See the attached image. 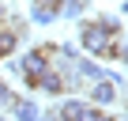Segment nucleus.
I'll return each instance as SVG.
<instances>
[{"mask_svg": "<svg viewBox=\"0 0 128 121\" xmlns=\"http://www.w3.org/2000/svg\"><path fill=\"white\" fill-rule=\"evenodd\" d=\"M120 95H117V83H109V80H94L90 83V102L94 106H113Z\"/></svg>", "mask_w": 128, "mask_h": 121, "instance_id": "3", "label": "nucleus"}, {"mask_svg": "<svg viewBox=\"0 0 128 121\" xmlns=\"http://www.w3.org/2000/svg\"><path fill=\"white\" fill-rule=\"evenodd\" d=\"M83 121H117V117H113V113H106V110H94V106H90Z\"/></svg>", "mask_w": 128, "mask_h": 121, "instance_id": "11", "label": "nucleus"}, {"mask_svg": "<svg viewBox=\"0 0 128 121\" xmlns=\"http://www.w3.org/2000/svg\"><path fill=\"white\" fill-rule=\"evenodd\" d=\"M87 110H90V102H83V98H68V102H60V110H56L53 117H56V121H83Z\"/></svg>", "mask_w": 128, "mask_h": 121, "instance_id": "4", "label": "nucleus"}, {"mask_svg": "<svg viewBox=\"0 0 128 121\" xmlns=\"http://www.w3.org/2000/svg\"><path fill=\"white\" fill-rule=\"evenodd\" d=\"M30 4H42V8H53L56 19H60V0H30Z\"/></svg>", "mask_w": 128, "mask_h": 121, "instance_id": "12", "label": "nucleus"}, {"mask_svg": "<svg viewBox=\"0 0 128 121\" xmlns=\"http://www.w3.org/2000/svg\"><path fill=\"white\" fill-rule=\"evenodd\" d=\"M49 57H56V45H38V49H30V53L19 60V65H23V80H26V87H30L34 76H42L45 68H53Z\"/></svg>", "mask_w": 128, "mask_h": 121, "instance_id": "2", "label": "nucleus"}, {"mask_svg": "<svg viewBox=\"0 0 128 121\" xmlns=\"http://www.w3.org/2000/svg\"><path fill=\"white\" fill-rule=\"evenodd\" d=\"M0 19H4V4H0Z\"/></svg>", "mask_w": 128, "mask_h": 121, "instance_id": "13", "label": "nucleus"}, {"mask_svg": "<svg viewBox=\"0 0 128 121\" xmlns=\"http://www.w3.org/2000/svg\"><path fill=\"white\" fill-rule=\"evenodd\" d=\"M30 19L45 27V23H53V19H56V12H53V8H42V4H30Z\"/></svg>", "mask_w": 128, "mask_h": 121, "instance_id": "8", "label": "nucleus"}, {"mask_svg": "<svg viewBox=\"0 0 128 121\" xmlns=\"http://www.w3.org/2000/svg\"><path fill=\"white\" fill-rule=\"evenodd\" d=\"M15 45H19V30L15 27H0V57L15 53Z\"/></svg>", "mask_w": 128, "mask_h": 121, "instance_id": "6", "label": "nucleus"}, {"mask_svg": "<svg viewBox=\"0 0 128 121\" xmlns=\"http://www.w3.org/2000/svg\"><path fill=\"white\" fill-rule=\"evenodd\" d=\"M76 76L79 80H102V68L94 60H76Z\"/></svg>", "mask_w": 128, "mask_h": 121, "instance_id": "7", "label": "nucleus"}, {"mask_svg": "<svg viewBox=\"0 0 128 121\" xmlns=\"http://www.w3.org/2000/svg\"><path fill=\"white\" fill-rule=\"evenodd\" d=\"M60 15L64 19H79L83 15V0H60Z\"/></svg>", "mask_w": 128, "mask_h": 121, "instance_id": "9", "label": "nucleus"}, {"mask_svg": "<svg viewBox=\"0 0 128 121\" xmlns=\"http://www.w3.org/2000/svg\"><path fill=\"white\" fill-rule=\"evenodd\" d=\"M12 102H15V95H12V87L0 80V110H12Z\"/></svg>", "mask_w": 128, "mask_h": 121, "instance_id": "10", "label": "nucleus"}, {"mask_svg": "<svg viewBox=\"0 0 128 121\" xmlns=\"http://www.w3.org/2000/svg\"><path fill=\"white\" fill-rule=\"evenodd\" d=\"M12 110H15V117H19V121H38V117H42V110H38L30 98H15V102H12Z\"/></svg>", "mask_w": 128, "mask_h": 121, "instance_id": "5", "label": "nucleus"}, {"mask_svg": "<svg viewBox=\"0 0 128 121\" xmlns=\"http://www.w3.org/2000/svg\"><path fill=\"white\" fill-rule=\"evenodd\" d=\"M120 34H124L120 19H117V15H102V19H94V23H83V27H79V45H83L87 53L102 57V49H106L113 38H120Z\"/></svg>", "mask_w": 128, "mask_h": 121, "instance_id": "1", "label": "nucleus"}]
</instances>
